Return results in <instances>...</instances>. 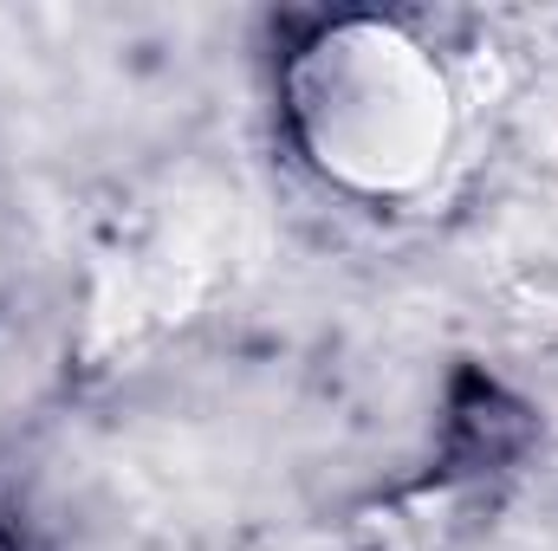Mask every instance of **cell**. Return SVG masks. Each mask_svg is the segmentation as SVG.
Returning a JSON list of instances; mask_svg holds the SVG:
<instances>
[{
    "label": "cell",
    "instance_id": "cell-1",
    "mask_svg": "<svg viewBox=\"0 0 558 551\" xmlns=\"http://www.w3.org/2000/svg\"><path fill=\"white\" fill-rule=\"evenodd\" d=\"M279 118L325 188L351 201H416L454 162L461 91L448 59L403 20L344 13L292 46Z\"/></svg>",
    "mask_w": 558,
    "mask_h": 551
}]
</instances>
